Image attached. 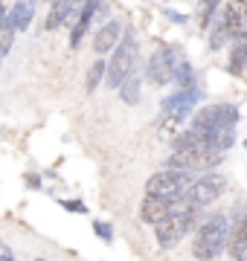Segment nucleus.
<instances>
[{"label": "nucleus", "mask_w": 247, "mask_h": 261, "mask_svg": "<svg viewBox=\"0 0 247 261\" xmlns=\"http://www.w3.org/2000/svg\"><path fill=\"white\" fill-rule=\"evenodd\" d=\"M227 252H230V261H244L247 258V212L233 218V224H230Z\"/></svg>", "instance_id": "9"}, {"label": "nucleus", "mask_w": 247, "mask_h": 261, "mask_svg": "<svg viewBox=\"0 0 247 261\" xmlns=\"http://www.w3.org/2000/svg\"><path fill=\"white\" fill-rule=\"evenodd\" d=\"M32 3H35V0H32Z\"/></svg>", "instance_id": "27"}, {"label": "nucleus", "mask_w": 247, "mask_h": 261, "mask_svg": "<svg viewBox=\"0 0 247 261\" xmlns=\"http://www.w3.org/2000/svg\"><path fill=\"white\" fill-rule=\"evenodd\" d=\"M230 75H244L247 73V41H236V47L227 58Z\"/></svg>", "instance_id": "16"}, {"label": "nucleus", "mask_w": 247, "mask_h": 261, "mask_svg": "<svg viewBox=\"0 0 247 261\" xmlns=\"http://www.w3.org/2000/svg\"><path fill=\"white\" fill-rule=\"evenodd\" d=\"M169 212H171V203H169V200H160V197L145 195L143 203H140V221L149 224V226H157L160 221H166Z\"/></svg>", "instance_id": "10"}, {"label": "nucleus", "mask_w": 247, "mask_h": 261, "mask_svg": "<svg viewBox=\"0 0 247 261\" xmlns=\"http://www.w3.org/2000/svg\"><path fill=\"white\" fill-rule=\"evenodd\" d=\"M0 261H15V252L6 241H0Z\"/></svg>", "instance_id": "22"}, {"label": "nucleus", "mask_w": 247, "mask_h": 261, "mask_svg": "<svg viewBox=\"0 0 247 261\" xmlns=\"http://www.w3.org/2000/svg\"><path fill=\"white\" fill-rule=\"evenodd\" d=\"M189 174H183V171H157V174H152V177L145 180V195L152 197H160V200H178V197H183V192L189 189Z\"/></svg>", "instance_id": "3"}, {"label": "nucleus", "mask_w": 247, "mask_h": 261, "mask_svg": "<svg viewBox=\"0 0 247 261\" xmlns=\"http://www.w3.org/2000/svg\"><path fill=\"white\" fill-rule=\"evenodd\" d=\"M61 206H64L67 212H85V203L82 200H61Z\"/></svg>", "instance_id": "21"}, {"label": "nucleus", "mask_w": 247, "mask_h": 261, "mask_svg": "<svg viewBox=\"0 0 247 261\" xmlns=\"http://www.w3.org/2000/svg\"><path fill=\"white\" fill-rule=\"evenodd\" d=\"M140 90H143V82H140V73L134 70V73L119 84V90H116V93H119V99H122L125 105H137V102H140Z\"/></svg>", "instance_id": "14"}, {"label": "nucleus", "mask_w": 247, "mask_h": 261, "mask_svg": "<svg viewBox=\"0 0 247 261\" xmlns=\"http://www.w3.org/2000/svg\"><path fill=\"white\" fill-rule=\"evenodd\" d=\"M32 261H47V258H32Z\"/></svg>", "instance_id": "25"}, {"label": "nucleus", "mask_w": 247, "mask_h": 261, "mask_svg": "<svg viewBox=\"0 0 247 261\" xmlns=\"http://www.w3.org/2000/svg\"><path fill=\"white\" fill-rule=\"evenodd\" d=\"M122 23L119 20H108V23H102V27L96 29V35H93V49H96V56H108V53H114L116 47H119V41H122Z\"/></svg>", "instance_id": "7"}, {"label": "nucleus", "mask_w": 247, "mask_h": 261, "mask_svg": "<svg viewBox=\"0 0 247 261\" xmlns=\"http://www.w3.org/2000/svg\"><path fill=\"white\" fill-rule=\"evenodd\" d=\"M221 18L233 41H247V0H230L221 9Z\"/></svg>", "instance_id": "6"}, {"label": "nucleus", "mask_w": 247, "mask_h": 261, "mask_svg": "<svg viewBox=\"0 0 247 261\" xmlns=\"http://www.w3.org/2000/svg\"><path fill=\"white\" fill-rule=\"evenodd\" d=\"M137 56H140V47H137V38L134 32H125L119 47L114 49V56L108 61V75H105V87L111 90H119V84L128 79V75L137 70Z\"/></svg>", "instance_id": "2"}, {"label": "nucleus", "mask_w": 247, "mask_h": 261, "mask_svg": "<svg viewBox=\"0 0 247 261\" xmlns=\"http://www.w3.org/2000/svg\"><path fill=\"white\" fill-rule=\"evenodd\" d=\"M227 41H233V38H230V32H227V23H224V18L218 15V18L212 20V27H209L207 44H209V49H212V53H218V49L224 47Z\"/></svg>", "instance_id": "17"}, {"label": "nucleus", "mask_w": 247, "mask_h": 261, "mask_svg": "<svg viewBox=\"0 0 247 261\" xmlns=\"http://www.w3.org/2000/svg\"><path fill=\"white\" fill-rule=\"evenodd\" d=\"M221 192H224V177L215 174V171H207V174H201L198 180H192L189 189H186L183 195L189 197L192 206L207 209V206H212L221 197Z\"/></svg>", "instance_id": "4"}, {"label": "nucleus", "mask_w": 247, "mask_h": 261, "mask_svg": "<svg viewBox=\"0 0 247 261\" xmlns=\"http://www.w3.org/2000/svg\"><path fill=\"white\" fill-rule=\"evenodd\" d=\"M12 44H15V32H12V29H3V35H0V64H3V58L12 53Z\"/></svg>", "instance_id": "19"}, {"label": "nucleus", "mask_w": 247, "mask_h": 261, "mask_svg": "<svg viewBox=\"0 0 247 261\" xmlns=\"http://www.w3.org/2000/svg\"><path fill=\"white\" fill-rule=\"evenodd\" d=\"M145 79L154 87H166V84L175 82V67H171V49L169 47L152 53V58L145 61Z\"/></svg>", "instance_id": "5"}, {"label": "nucleus", "mask_w": 247, "mask_h": 261, "mask_svg": "<svg viewBox=\"0 0 247 261\" xmlns=\"http://www.w3.org/2000/svg\"><path fill=\"white\" fill-rule=\"evenodd\" d=\"M166 18H169V20H178V23H183V20H186L183 15H178V12H171V9H166Z\"/></svg>", "instance_id": "24"}, {"label": "nucleus", "mask_w": 247, "mask_h": 261, "mask_svg": "<svg viewBox=\"0 0 247 261\" xmlns=\"http://www.w3.org/2000/svg\"><path fill=\"white\" fill-rule=\"evenodd\" d=\"M204 99V93H201L198 87H189V90H178L175 96H166L163 99V113H171V116H186V113L195 108V105Z\"/></svg>", "instance_id": "8"}, {"label": "nucleus", "mask_w": 247, "mask_h": 261, "mask_svg": "<svg viewBox=\"0 0 247 261\" xmlns=\"http://www.w3.org/2000/svg\"><path fill=\"white\" fill-rule=\"evenodd\" d=\"M244 148H247V137H244Z\"/></svg>", "instance_id": "26"}, {"label": "nucleus", "mask_w": 247, "mask_h": 261, "mask_svg": "<svg viewBox=\"0 0 247 261\" xmlns=\"http://www.w3.org/2000/svg\"><path fill=\"white\" fill-rule=\"evenodd\" d=\"M6 15H9V9H6L3 0H0V29H6Z\"/></svg>", "instance_id": "23"}, {"label": "nucleus", "mask_w": 247, "mask_h": 261, "mask_svg": "<svg viewBox=\"0 0 247 261\" xmlns=\"http://www.w3.org/2000/svg\"><path fill=\"white\" fill-rule=\"evenodd\" d=\"M105 75H108V64H105V58H99V61L90 64V70L85 75V93H93L96 87L105 82Z\"/></svg>", "instance_id": "18"}, {"label": "nucleus", "mask_w": 247, "mask_h": 261, "mask_svg": "<svg viewBox=\"0 0 247 261\" xmlns=\"http://www.w3.org/2000/svg\"><path fill=\"white\" fill-rule=\"evenodd\" d=\"M93 232L99 235L102 241H114V229H111L108 224H99V221H96V224H93Z\"/></svg>", "instance_id": "20"}, {"label": "nucleus", "mask_w": 247, "mask_h": 261, "mask_svg": "<svg viewBox=\"0 0 247 261\" xmlns=\"http://www.w3.org/2000/svg\"><path fill=\"white\" fill-rule=\"evenodd\" d=\"M99 6H102V0H85V6H82V18H79L76 27L70 29V49H79V44H82V38L87 35V29H90V23H93Z\"/></svg>", "instance_id": "11"}, {"label": "nucleus", "mask_w": 247, "mask_h": 261, "mask_svg": "<svg viewBox=\"0 0 247 261\" xmlns=\"http://www.w3.org/2000/svg\"><path fill=\"white\" fill-rule=\"evenodd\" d=\"M32 0H18L15 6H9V15H6V29H12V32H23V29H29V23H32Z\"/></svg>", "instance_id": "13"}, {"label": "nucleus", "mask_w": 247, "mask_h": 261, "mask_svg": "<svg viewBox=\"0 0 247 261\" xmlns=\"http://www.w3.org/2000/svg\"><path fill=\"white\" fill-rule=\"evenodd\" d=\"M221 15V0H201L198 3V15H195V20H198V27L201 29H207L212 27V20Z\"/></svg>", "instance_id": "15"}, {"label": "nucleus", "mask_w": 247, "mask_h": 261, "mask_svg": "<svg viewBox=\"0 0 247 261\" xmlns=\"http://www.w3.org/2000/svg\"><path fill=\"white\" fill-rule=\"evenodd\" d=\"M171 67H175V84L181 90H189V87H198V75H195V67L186 61L181 49H171Z\"/></svg>", "instance_id": "12"}, {"label": "nucleus", "mask_w": 247, "mask_h": 261, "mask_svg": "<svg viewBox=\"0 0 247 261\" xmlns=\"http://www.w3.org/2000/svg\"><path fill=\"white\" fill-rule=\"evenodd\" d=\"M230 241V221L227 215H209L207 221L195 229L192 241V255L198 261H215L221 252L227 250Z\"/></svg>", "instance_id": "1"}]
</instances>
